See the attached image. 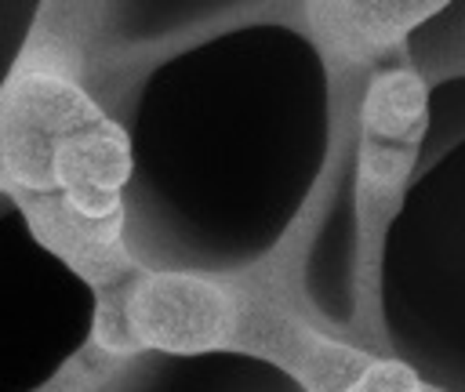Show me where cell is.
Masks as SVG:
<instances>
[{"label":"cell","mask_w":465,"mask_h":392,"mask_svg":"<svg viewBox=\"0 0 465 392\" xmlns=\"http://www.w3.org/2000/svg\"><path fill=\"white\" fill-rule=\"evenodd\" d=\"M120 131L62 76L25 73L0 102V189L91 279L120 276Z\"/></svg>","instance_id":"obj_1"},{"label":"cell","mask_w":465,"mask_h":392,"mask_svg":"<svg viewBox=\"0 0 465 392\" xmlns=\"http://www.w3.org/2000/svg\"><path fill=\"white\" fill-rule=\"evenodd\" d=\"M389 7H312L316 25L331 36V44L360 51V47H378L381 40H389L400 25H403V7H396V15H385Z\"/></svg>","instance_id":"obj_5"},{"label":"cell","mask_w":465,"mask_h":392,"mask_svg":"<svg viewBox=\"0 0 465 392\" xmlns=\"http://www.w3.org/2000/svg\"><path fill=\"white\" fill-rule=\"evenodd\" d=\"M425 131V87L414 73L392 69L374 76L363 98V134L371 145L414 149Z\"/></svg>","instance_id":"obj_4"},{"label":"cell","mask_w":465,"mask_h":392,"mask_svg":"<svg viewBox=\"0 0 465 392\" xmlns=\"http://www.w3.org/2000/svg\"><path fill=\"white\" fill-rule=\"evenodd\" d=\"M120 309L138 348L149 345L163 352H203L225 345L236 334L232 290L189 272L142 276Z\"/></svg>","instance_id":"obj_2"},{"label":"cell","mask_w":465,"mask_h":392,"mask_svg":"<svg viewBox=\"0 0 465 392\" xmlns=\"http://www.w3.org/2000/svg\"><path fill=\"white\" fill-rule=\"evenodd\" d=\"M312 392H429L418 374L400 359H371L331 341L305 338V348L291 356Z\"/></svg>","instance_id":"obj_3"}]
</instances>
